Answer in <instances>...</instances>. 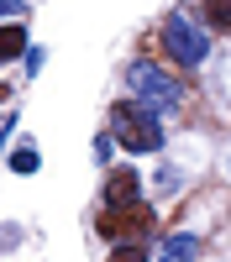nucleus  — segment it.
<instances>
[{"label": "nucleus", "mask_w": 231, "mask_h": 262, "mask_svg": "<svg viewBox=\"0 0 231 262\" xmlns=\"http://www.w3.org/2000/svg\"><path fill=\"white\" fill-rule=\"evenodd\" d=\"M111 137H116L121 152H163L158 111H147L142 100H121V105H111Z\"/></svg>", "instance_id": "nucleus-1"}, {"label": "nucleus", "mask_w": 231, "mask_h": 262, "mask_svg": "<svg viewBox=\"0 0 231 262\" xmlns=\"http://www.w3.org/2000/svg\"><path fill=\"white\" fill-rule=\"evenodd\" d=\"M126 84L142 95L147 111H179L184 105V84L168 79L163 69H153V63H132V69H126Z\"/></svg>", "instance_id": "nucleus-2"}, {"label": "nucleus", "mask_w": 231, "mask_h": 262, "mask_svg": "<svg viewBox=\"0 0 231 262\" xmlns=\"http://www.w3.org/2000/svg\"><path fill=\"white\" fill-rule=\"evenodd\" d=\"M163 48H168V58H174L179 69H200L205 53H210V37H205V27H195L189 16H168V21H163Z\"/></svg>", "instance_id": "nucleus-3"}, {"label": "nucleus", "mask_w": 231, "mask_h": 262, "mask_svg": "<svg viewBox=\"0 0 231 262\" xmlns=\"http://www.w3.org/2000/svg\"><path fill=\"white\" fill-rule=\"evenodd\" d=\"M153 221H158V210L147 205V200H137V205H126V210H105L100 215V236L105 242H142V236H153Z\"/></svg>", "instance_id": "nucleus-4"}, {"label": "nucleus", "mask_w": 231, "mask_h": 262, "mask_svg": "<svg viewBox=\"0 0 231 262\" xmlns=\"http://www.w3.org/2000/svg\"><path fill=\"white\" fill-rule=\"evenodd\" d=\"M100 200L105 210H126V205H137L142 200V179L132 168H116V173H105V189H100Z\"/></svg>", "instance_id": "nucleus-5"}, {"label": "nucleus", "mask_w": 231, "mask_h": 262, "mask_svg": "<svg viewBox=\"0 0 231 262\" xmlns=\"http://www.w3.org/2000/svg\"><path fill=\"white\" fill-rule=\"evenodd\" d=\"M200 257V236L195 231H174L163 242V252H158V262H195Z\"/></svg>", "instance_id": "nucleus-6"}, {"label": "nucleus", "mask_w": 231, "mask_h": 262, "mask_svg": "<svg viewBox=\"0 0 231 262\" xmlns=\"http://www.w3.org/2000/svg\"><path fill=\"white\" fill-rule=\"evenodd\" d=\"M6 163H11V173H37V168H42V158H37V142H32V137H27V142H16Z\"/></svg>", "instance_id": "nucleus-7"}, {"label": "nucleus", "mask_w": 231, "mask_h": 262, "mask_svg": "<svg viewBox=\"0 0 231 262\" xmlns=\"http://www.w3.org/2000/svg\"><path fill=\"white\" fill-rule=\"evenodd\" d=\"M27 53V27H0V63Z\"/></svg>", "instance_id": "nucleus-8"}, {"label": "nucleus", "mask_w": 231, "mask_h": 262, "mask_svg": "<svg viewBox=\"0 0 231 262\" xmlns=\"http://www.w3.org/2000/svg\"><path fill=\"white\" fill-rule=\"evenodd\" d=\"M205 21L221 27V32H231V0H205Z\"/></svg>", "instance_id": "nucleus-9"}, {"label": "nucleus", "mask_w": 231, "mask_h": 262, "mask_svg": "<svg viewBox=\"0 0 231 262\" xmlns=\"http://www.w3.org/2000/svg\"><path fill=\"white\" fill-rule=\"evenodd\" d=\"M111 262H147V242H132V247H116Z\"/></svg>", "instance_id": "nucleus-10"}, {"label": "nucleus", "mask_w": 231, "mask_h": 262, "mask_svg": "<svg viewBox=\"0 0 231 262\" xmlns=\"http://www.w3.org/2000/svg\"><path fill=\"white\" fill-rule=\"evenodd\" d=\"M27 11V0H0V16H21Z\"/></svg>", "instance_id": "nucleus-11"}, {"label": "nucleus", "mask_w": 231, "mask_h": 262, "mask_svg": "<svg viewBox=\"0 0 231 262\" xmlns=\"http://www.w3.org/2000/svg\"><path fill=\"white\" fill-rule=\"evenodd\" d=\"M0 105H6V84H0Z\"/></svg>", "instance_id": "nucleus-12"}]
</instances>
